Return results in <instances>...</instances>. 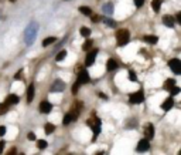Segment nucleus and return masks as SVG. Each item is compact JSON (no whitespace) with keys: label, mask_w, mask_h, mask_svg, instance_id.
I'll return each instance as SVG.
<instances>
[{"label":"nucleus","mask_w":181,"mask_h":155,"mask_svg":"<svg viewBox=\"0 0 181 155\" xmlns=\"http://www.w3.org/2000/svg\"><path fill=\"white\" fill-rule=\"evenodd\" d=\"M96 54H98V50H94V51H89V53H88V55H86V58H85V66L89 67L95 63Z\"/></svg>","instance_id":"nucleus-6"},{"label":"nucleus","mask_w":181,"mask_h":155,"mask_svg":"<svg viewBox=\"0 0 181 155\" xmlns=\"http://www.w3.org/2000/svg\"><path fill=\"white\" fill-rule=\"evenodd\" d=\"M64 87H65L64 83H62L61 80H57L53 84V87H51V91H53V93H55V91H64Z\"/></svg>","instance_id":"nucleus-11"},{"label":"nucleus","mask_w":181,"mask_h":155,"mask_svg":"<svg viewBox=\"0 0 181 155\" xmlns=\"http://www.w3.org/2000/svg\"><path fill=\"white\" fill-rule=\"evenodd\" d=\"M129 80H130V81H136V80H137V76H136V73H135L133 70L129 71Z\"/></svg>","instance_id":"nucleus-27"},{"label":"nucleus","mask_w":181,"mask_h":155,"mask_svg":"<svg viewBox=\"0 0 181 155\" xmlns=\"http://www.w3.org/2000/svg\"><path fill=\"white\" fill-rule=\"evenodd\" d=\"M135 4H136L137 7H141V6L144 4V0H135Z\"/></svg>","instance_id":"nucleus-34"},{"label":"nucleus","mask_w":181,"mask_h":155,"mask_svg":"<svg viewBox=\"0 0 181 155\" xmlns=\"http://www.w3.org/2000/svg\"><path fill=\"white\" fill-rule=\"evenodd\" d=\"M146 137H147V140H151L153 137H154V127L149 124L147 127H146Z\"/></svg>","instance_id":"nucleus-15"},{"label":"nucleus","mask_w":181,"mask_h":155,"mask_svg":"<svg viewBox=\"0 0 181 155\" xmlns=\"http://www.w3.org/2000/svg\"><path fill=\"white\" fill-rule=\"evenodd\" d=\"M149 147H150V144H149V140H147V138H146V140H141L137 144V151L139 152H144V151L149 149Z\"/></svg>","instance_id":"nucleus-7"},{"label":"nucleus","mask_w":181,"mask_h":155,"mask_svg":"<svg viewBox=\"0 0 181 155\" xmlns=\"http://www.w3.org/2000/svg\"><path fill=\"white\" fill-rule=\"evenodd\" d=\"M27 138H28L30 141H34V140H35V134H34V133H28V134H27Z\"/></svg>","instance_id":"nucleus-33"},{"label":"nucleus","mask_w":181,"mask_h":155,"mask_svg":"<svg viewBox=\"0 0 181 155\" xmlns=\"http://www.w3.org/2000/svg\"><path fill=\"white\" fill-rule=\"evenodd\" d=\"M91 47H92V40H86L85 43H84V46H82V50L88 51V50H89Z\"/></svg>","instance_id":"nucleus-24"},{"label":"nucleus","mask_w":181,"mask_h":155,"mask_svg":"<svg viewBox=\"0 0 181 155\" xmlns=\"http://www.w3.org/2000/svg\"><path fill=\"white\" fill-rule=\"evenodd\" d=\"M86 124H88L91 128H94V134H95V138H96V135L101 131V121H99L98 118H96V120H88Z\"/></svg>","instance_id":"nucleus-5"},{"label":"nucleus","mask_w":181,"mask_h":155,"mask_svg":"<svg viewBox=\"0 0 181 155\" xmlns=\"http://www.w3.org/2000/svg\"><path fill=\"white\" fill-rule=\"evenodd\" d=\"M33 98H34V84H30L27 88V101L31 102Z\"/></svg>","instance_id":"nucleus-14"},{"label":"nucleus","mask_w":181,"mask_h":155,"mask_svg":"<svg viewBox=\"0 0 181 155\" xmlns=\"http://www.w3.org/2000/svg\"><path fill=\"white\" fill-rule=\"evenodd\" d=\"M143 100H144L143 90H139L137 93H133V94L129 95V101H130L132 104H140V102H143Z\"/></svg>","instance_id":"nucleus-3"},{"label":"nucleus","mask_w":181,"mask_h":155,"mask_svg":"<svg viewBox=\"0 0 181 155\" xmlns=\"http://www.w3.org/2000/svg\"><path fill=\"white\" fill-rule=\"evenodd\" d=\"M44 131L45 134H53L55 131V125L51 124V122H48V124H45V127H44Z\"/></svg>","instance_id":"nucleus-17"},{"label":"nucleus","mask_w":181,"mask_h":155,"mask_svg":"<svg viewBox=\"0 0 181 155\" xmlns=\"http://www.w3.org/2000/svg\"><path fill=\"white\" fill-rule=\"evenodd\" d=\"M81 34H82L84 37H88V36L91 34V30H89L88 27H82V29H81Z\"/></svg>","instance_id":"nucleus-28"},{"label":"nucleus","mask_w":181,"mask_h":155,"mask_svg":"<svg viewBox=\"0 0 181 155\" xmlns=\"http://www.w3.org/2000/svg\"><path fill=\"white\" fill-rule=\"evenodd\" d=\"M65 55H67V51H65V50H62V51H60V53L57 54L55 60H57V61H62V60L65 58Z\"/></svg>","instance_id":"nucleus-23"},{"label":"nucleus","mask_w":181,"mask_h":155,"mask_svg":"<svg viewBox=\"0 0 181 155\" xmlns=\"http://www.w3.org/2000/svg\"><path fill=\"white\" fill-rule=\"evenodd\" d=\"M169 66H170V68L173 70L174 74H180L181 73V61L178 58H173V60H170Z\"/></svg>","instance_id":"nucleus-4"},{"label":"nucleus","mask_w":181,"mask_h":155,"mask_svg":"<svg viewBox=\"0 0 181 155\" xmlns=\"http://www.w3.org/2000/svg\"><path fill=\"white\" fill-rule=\"evenodd\" d=\"M35 24H31L27 30H26V33H24V37H26V41H27V44H31V41L35 39V34H37V30H35Z\"/></svg>","instance_id":"nucleus-2"},{"label":"nucleus","mask_w":181,"mask_h":155,"mask_svg":"<svg viewBox=\"0 0 181 155\" xmlns=\"http://www.w3.org/2000/svg\"><path fill=\"white\" fill-rule=\"evenodd\" d=\"M78 87H79V81H76L74 86H72V94H76V93H78Z\"/></svg>","instance_id":"nucleus-32"},{"label":"nucleus","mask_w":181,"mask_h":155,"mask_svg":"<svg viewBox=\"0 0 181 155\" xmlns=\"http://www.w3.org/2000/svg\"><path fill=\"white\" fill-rule=\"evenodd\" d=\"M53 110V105L48 102V101H43L41 104H40V111L43 112V114H48V112H51Z\"/></svg>","instance_id":"nucleus-8"},{"label":"nucleus","mask_w":181,"mask_h":155,"mask_svg":"<svg viewBox=\"0 0 181 155\" xmlns=\"http://www.w3.org/2000/svg\"><path fill=\"white\" fill-rule=\"evenodd\" d=\"M99 97H101V98H103V100H106V95H105V94H102V93H99Z\"/></svg>","instance_id":"nucleus-39"},{"label":"nucleus","mask_w":181,"mask_h":155,"mask_svg":"<svg viewBox=\"0 0 181 155\" xmlns=\"http://www.w3.org/2000/svg\"><path fill=\"white\" fill-rule=\"evenodd\" d=\"M173 86H175V81L173 80V78H170V80H167L166 83H164V88H167V90H170Z\"/></svg>","instance_id":"nucleus-22"},{"label":"nucleus","mask_w":181,"mask_h":155,"mask_svg":"<svg viewBox=\"0 0 181 155\" xmlns=\"http://www.w3.org/2000/svg\"><path fill=\"white\" fill-rule=\"evenodd\" d=\"M4 144H6L4 141H0V154H1V152H3V149H4Z\"/></svg>","instance_id":"nucleus-36"},{"label":"nucleus","mask_w":181,"mask_h":155,"mask_svg":"<svg viewBox=\"0 0 181 155\" xmlns=\"http://www.w3.org/2000/svg\"><path fill=\"white\" fill-rule=\"evenodd\" d=\"M116 67H117L116 60H113V58H109V60H107V64H106L107 71H113V70H116Z\"/></svg>","instance_id":"nucleus-13"},{"label":"nucleus","mask_w":181,"mask_h":155,"mask_svg":"<svg viewBox=\"0 0 181 155\" xmlns=\"http://www.w3.org/2000/svg\"><path fill=\"white\" fill-rule=\"evenodd\" d=\"M170 90H171V94H173V95H177V94L180 93V88H178V87H175V86H173Z\"/></svg>","instance_id":"nucleus-29"},{"label":"nucleus","mask_w":181,"mask_h":155,"mask_svg":"<svg viewBox=\"0 0 181 155\" xmlns=\"http://www.w3.org/2000/svg\"><path fill=\"white\" fill-rule=\"evenodd\" d=\"M103 22L106 23L107 26H110V27H115V22H113V20H110V19H103Z\"/></svg>","instance_id":"nucleus-31"},{"label":"nucleus","mask_w":181,"mask_h":155,"mask_svg":"<svg viewBox=\"0 0 181 155\" xmlns=\"http://www.w3.org/2000/svg\"><path fill=\"white\" fill-rule=\"evenodd\" d=\"M47 141H44V140H40L38 142H37V147L40 148V149H44V148H47Z\"/></svg>","instance_id":"nucleus-26"},{"label":"nucleus","mask_w":181,"mask_h":155,"mask_svg":"<svg viewBox=\"0 0 181 155\" xmlns=\"http://www.w3.org/2000/svg\"><path fill=\"white\" fill-rule=\"evenodd\" d=\"M78 81H79V84H86V83H89V76H88V73H86L85 70H82V71L79 73Z\"/></svg>","instance_id":"nucleus-10"},{"label":"nucleus","mask_w":181,"mask_h":155,"mask_svg":"<svg viewBox=\"0 0 181 155\" xmlns=\"http://www.w3.org/2000/svg\"><path fill=\"white\" fill-rule=\"evenodd\" d=\"M4 134H6V127H3V125H1V127H0V137H1V135H4Z\"/></svg>","instance_id":"nucleus-35"},{"label":"nucleus","mask_w":181,"mask_h":155,"mask_svg":"<svg viewBox=\"0 0 181 155\" xmlns=\"http://www.w3.org/2000/svg\"><path fill=\"white\" fill-rule=\"evenodd\" d=\"M19 102V97L16 95V94H10V95H7V98L4 101V104H7V105H10V104H17Z\"/></svg>","instance_id":"nucleus-12"},{"label":"nucleus","mask_w":181,"mask_h":155,"mask_svg":"<svg viewBox=\"0 0 181 155\" xmlns=\"http://www.w3.org/2000/svg\"><path fill=\"white\" fill-rule=\"evenodd\" d=\"M99 19H101V17H99V16H94V17H92V22L98 23V22H99Z\"/></svg>","instance_id":"nucleus-37"},{"label":"nucleus","mask_w":181,"mask_h":155,"mask_svg":"<svg viewBox=\"0 0 181 155\" xmlns=\"http://www.w3.org/2000/svg\"><path fill=\"white\" fill-rule=\"evenodd\" d=\"M144 41H146V43H150V44H154V43L159 41V39H157L156 36H146V37H144Z\"/></svg>","instance_id":"nucleus-18"},{"label":"nucleus","mask_w":181,"mask_h":155,"mask_svg":"<svg viewBox=\"0 0 181 155\" xmlns=\"http://www.w3.org/2000/svg\"><path fill=\"white\" fill-rule=\"evenodd\" d=\"M69 122H72V117H71V114H67L64 117V121H62V124L64 125H68Z\"/></svg>","instance_id":"nucleus-25"},{"label":"nucleus","mask_w":181,"mask_h":155,"mask_svg":"<svg viewBox=\"0 0 181 155\" xmlns=\"http://www.w3.org/2000/svg\"><path fill=\"white\" fill-rule=\"evenodd\" d=\"M175 19H177L178 23H181V13H177V17H175Z\"/></svg>","instance_id":"nucleus-38"},{"label":"nucleus","mask_w":181,"mask_h":155,"mask_svg":"<svg viewBox=\"0 0 181 155\" xmlns=\"http://www.w3.org/2000/svg\"><path fill=\"white\" fill-rule=\"evenodd\" d=\"M54 41H57V39H55V37H47V39H44L43 46H44V47H45V46H50V44H53Z\"/></svg>","instance_id":"nucleus-21"},{"label":"nucleus","mask_w":181,"mask_h":155,"mask_svg":"<svg viewBox=\"0 0 181 155\" xmlns=\"http://www.w3.org/2000/svg\"><path fill=\"white\" fill-rule=\"evenodd\" d=\"M173 105H174V98H173V97H169L167 100L161 104V108H163L164 111H169V110L173 108Z\"/></svg>","instance_id":"nucleus-9"},{"label":"nucleus","mask_w":181,"mask_h":155,"mask_svg":"<svg viewBox=\"0 0 181 155\" xmlns=\"http://www.w3.org/2000/svg\"><path fill=\"white\" fill-rule=\"evenodd\" d=\"M79 11H81L82 14H85V16H91V14H92V10H91V7H86V6H82V7H79Z\"/></svg>","instance_id":"nucleus-20"},{"label":"nucleus","mask_w":181,"mask_h":155,"mask_svg":"<svg viewBox=\"0 0 181 155\" xmlns=\"http://www.w3.org/2000/svg\"><path fill=\"white\" fill-rule=\"evenodd\" d=\"M163 23H164L167 27H173V26H174V20H173L171 16H164V17H163Z\"/></svg>","instance_id":"nucleus-16"},{"label":"nucleus","mask_w":181,"mask_h":155,"mask_svg":"<svg viewBox=\"0 0 181 155\" xmlns=\"http://www.w3.org/2000/svg\"><path fill=\"white\" fill-rule=\"evenodd\" d=\"M103 10L106 11L107 14H110V13H112V11H113V9H112V4H109V3H107L106 6H105V9H103Z\"/></svg>","instance_id":"nucleus-30"},{"label":"nucleus","mask_w":181,"mask_h":155,"mask_svg":"<svg viewBox=\"0 0 181 155\" xmlns=\"http://www.w3.org/2000/svg\"><path fill=\"white\" fill-rule=\"evenodd\" d=\"M151 7L154 11H159L160 7H161V0H153L151 1Z\"/></svg>","instance_id":"nucleus-19"},{"label":"nucleus","mask_w":181,"mask_h":155,"mask_svg":"<svg viewBox=\"0 0 181 155\" xmlns=\"http://www.w3.org/2000/svg\"><path fill=\"white\" fill-rule=\"evenodd\" d=\"M129 39H130V33H129V30H126V29H122V30H119L116 33V40L119 46L128 44Z\"/></svg>","instance_id":"nucleus-1"}]
</instances>
